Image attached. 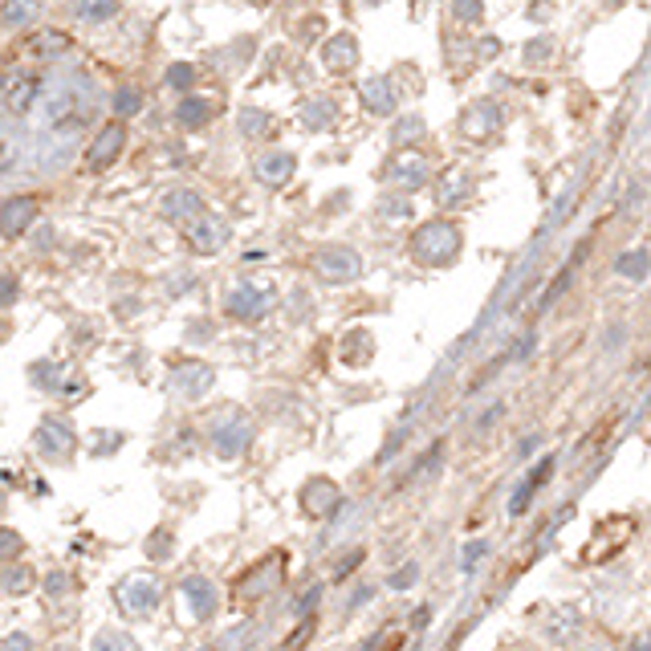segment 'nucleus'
<instances>
[{"label": "nucleus", "instance_id": "obj_1", "mask_svg": "<svg viewBox=\"0 0 651 651\" xmlns=\"http://www.w3.org/2000/svg\"><path fill=\"white\" fill-rule=\"evenodd\" d=\"M460 245H464V236L452 220H428L411 236V257L424 265H452L460 257Z\"/></svg>", "mask_w": 651, "mask_h": 651}, {"label": "nucleus", "instance_id": "obj_2", "mask_svg": "<svg viewBox=\"0 0 651 651\" xmlns=\"http://www.w3.org/2000/svg\"><path fill=\"white\" fill-rule=\"evenodd\" d=\"M277 306V289L273 285H236L224 298V314L236 322H261Z\"/></svg>", "mask_w": 651, "mask_h": 651}, {"label": "nucleus", "instance_id": "obj_3", "mask_svg": "<svg viewBox=\"0 0 651 651\" xmlns=\"http://www.w3.org/2000/svg\"><path fill=\"white\" fill-rule=\"evenodd\" d=\"M159 599H163V590H159V582L147 578V574H139V578H123V582L114 586V603H118V611H123V615H135V619L155 615Z\"/></svg>", "mask_w": 651, "mask_h": 651}, {"label": "nucleus", "instance_id": "obj_4", "mask_svg": "<svg viewBox=\"0 0 651 651\" xmlns=\"http://www.w3.org/2000/svg\"><path fill=\"white\" fill-rule=\"evenodd\" d=\"M33 444H37V452H41L45 460H70L78 440H74V428H70L66 420L45 416L41 428H37V436H33Z\"/></svg>", "mask_w": 651, "mask_h": 651}, {"label": "nucleus", "instance_id": "obj_5", "mask_svg": "<svg viewBox=\"0 0 651 651\" xmlns=\"http://www.w3.org/2000/svg\"><path fill=\"white\" fill-rule=\"evenodd\" d=\"M314 269H318L322 281L342 285V281H354V277L363 273V257L354 253V249H346V245H334V249H322L314 257Z\"/></svg>", "mask_w": 651, "mask_h": 651}, {"label": "nucleus", "instance_id": "obj_6", "mask_svg": "<svg viewBox=\"0 0 651 651\" xmlns=\"http://www.w3.org/2000/svg\"><path fill=\"white\" fill-rule=\"evenodd\" d=\"M29 375H33L37 387L49 391V395H82V387H86V379H82L74 367H66V363H37Z\"/></svg>", "mask_w": 651, "mask_h": 651}, {"label": "nucleus", "instance_id": "obj_7", "mask_svg": "<svg viewBox=\"0 0 651 651\" xmlns=\"http://www.w3.org/2000/svg\"><path fill=\"white\" fill-rule=\"evenodd\" d=\"M212 444L220 456H241L249 444H253V424L236 411V416H224V424L212 432Z\"/></svg>", "mask_w": 651, "mask_h": 651}, {"label": "nucleus", "instance_id": "obj_8", "mask_svg": "<svg viewBox=\"0 0 651 651\" xmlns=\"http://www.w3.org/2000/svg\"><path fill=\"white\" fill-rule=\"evenodd\" d=\"M302 513L306 517H314V521H326V517H334V509H338V501H342V493H338V485H330V481H322V477H314L310 485H302Z\"/></svg>", "mask_w": 651, "mask_h": 651}, {"label": "nucleus", "instance_id": "obj_9", "mask_svg": "<svg viewBox=\"0 0 651 651\" xmlns=\"http://www.w3.org/2000/svg\"><path fill=\"white\" fill-rule=\"evenodd\" d=\"M391 180H395L403 192H416V188H424V184L432 180V163H428L420 151H403V155H395V163H391Z\"/></svg>", "mask_w": 651, "mask_h": 651}, {"label": "nucleus", "instance_id": "obj_10", "mask_svg": "<svg viewBox=\"0 0 651 651\" xmlns=\"http://www.w3.org/2000/svg\"><path fill=\"white\" fill-rule=\"evenodd\" d=\"M123 147H127V127L123 123H110V127H102L98 131V139L90 143V167L94 171H102V167H110L118 155H123Z\"/></svg>", "mask_w": 651, "mask_h": 651}, {"label": "nucleus", "instance_id": "obj_11", "mask_svg": "<svg viewBox=\"0 0 651 651\" xmlns=\"http://www.w3.org/2000/svg\"><path fill=\"white\" fill-rule=\"evenodd\" d=\"M253 171H257V180H261V184L281 188V184L293 180V171H298V159H293L289 151H269V155H261V159L253 163Z\"/></svg>", "mask_w": 651, "mask_h": 651}, {"label": "nucleus", "instance_id": "obj_12", "mask_svg": "<svg viewBox=\"0 0 651 651\" xmlns=\"http://www.w3.org/2000/svg\"><path fill=\"white\" fill-rule=\"evenodd\" d=\"M33 220H37V200L33 196H13V200L0 204V232L5 236H21Z\"/></svg>", "mask_w": 651, "mask_h": 651}, {"label": "nucleus", "instance_id": "obj_13", "mask_svg": "<svg viewBox=\"0 0 651 651\" xmlns=\"http://www.w3.org/2000/svg\"><path fill=\"white\" fill-rule=\"evenodd\" d=\"M171 387H175V395H184V399H200L212 387V371L204 363H180L171 371Z\"/></svg>", "mask_w": 651, "mask_h": 651}, {"label": "nucleus", "instance_id": "obj_14", "mask_svg": "<svg viewBox=\"0 0 651 651\" xmlns=\"http://www.w3.org/2000/svg\"><path fill=\"white\" fill-rule=\"evenodd\" d=\"M501 123H505V114H501V106L497 102H481V106H472L468 114H464V135L468 139H489L493 131H501Z\"/></svg>", "mask_w": 651, "mask_h": 651}, {"label": "nucleus", "instance_id": "obj_15", "mask_svg": "<svg viewBox=\"0 0 651 651\" xmlns=\"http://www.w3.org/2000/svg\"><path fill=\"white\" fill-rule=\"evenodd\" d=\"M322 62L330 74H350L354 62H359V41L350 33H334V41H326V49H322Z\"/></svg>", "mask_w": 651, "mask_h": 651}, {"label": "nucleus", "instance_id": "obj_16", "mask_svg": "<svg viewBox=\"0 0 651 651\" xmlns=\"http://www.w3.org/2000/svg\"><path fill=\"white\" fill-rule=\"evenodd\" d=\"M188 241H192V249H196V253H204V257H208V253H216V249L228 241V228H224L216 216H200V220L188 228Z\"/></svg>", "mask_w": 651, "mask_h": 651}, {"label": "nucleus", "instance_id": "obj_17", "mask_svg": "<svg viewBox=\"0 0 651 651\" xmlns=\"http://www.w3.org/2000/svg\"><path fill=\"white\" fill-rule=\"evenodd\" d=\"M184 599H188V607H192V615L196 619H212L216 615V586L208 582V578H184Z\"/></svg>", "mask_w": 651, "mask_h": 651}, {"label": "nucleus", "instance_id": "obj_18", "mask_svg": "<svg viewBox=\"0 0 651 651\" xmlns=\"http://www.w3.org/2000/svg\"><path fill=\"white\" fill-rule=\"evenodd\" d=\"M200 212H204V200L196 196V192H171L167 200H163V216H171L175 224H196L200 220Z\"/></svg>", "mask_w": 651, "mask_h": 651}, {"label": "nucleus", "instance_id": "obj_19", "mask_svg": "<svg viewBox=\"0 0 651 651\" xmlns=\"http://www.w3.org/2000/svg\"><path fill=\"white\" fill-rule=\"evenodd\" d=\"M33 98H37V74H9V82H5V106L13 114H25L33 106Z\"/></svg>", "mask_w": 651, "mask_h": 651}, {"label": "nucleus", "instance_id": "obj_20", "mask_svg": "<svg viewBox=\"0 0 651 651\" xmlns=\"http://www.w3.org/2000/svg\"><path fill=\"white\" fill-rule=\"evenodd\" d=\"M216 110H220L216 102H208V98H200V94H188L180 106H175V123H180V127H204Z\"/></svg>", "mask_w": 651, "mask_h": 651}, {"label": "nucleus", "instance_id": "obj_21", "mask_svg": "<svg viewBox=\"0 0 651 651\" xmlns=\"http://www.w3.org/2000/svg\"><path fill=\"white\" fill-rule=\"evenodd\" d=\"M363 102H367V110H375V114H391V110H395L391 82H387V78H371V82L363 86Z\"/></svg>", "mask_w": 651, "mask_h": 651}, {"label": "nucleus", "instance_id": "obj_22", "mask_svg": "<svg viewBox=\"0 0 651 651\" xmlns=\"http://www.w3.org/2000/svg\"><path fill=\"white\" fill-rule=\"evenodd\" d=\"M371 359V338L367 330H354L342 338V363H367Z\"/></svg>", "mask_w": 651, "mask_h": 651}, {"label": "nucleus", "instance_id": "obj_23", "mask_svg": "<svg viewBox=\"0 0 651 651\" xmlns=\"http://www.w3.org/2000/svg\"><path fill=\"white\" fill-rule=\"evenodd\" d=\"M464 196H468V175H464L460 167H452V171H448V180H444V188H440V196H436V200H440L444 208H452V204H460Z\"/></svg>", "mask_w": 651, "mask_h": 651}, {"label": "nucleus", "instance_id": "obj_24", "mask_svg": "<svg viewBox=\"0 0 651 651\" xmlns=\"http://www.w3.org/2000/svg\"><path fill=\"white\" fill-rule=\"evenodd\" d=\"M615 269H619L623 277H631V281H643V277L651 273V257H647L643 249H631V253H623V257L615 261Z\"/></svg>", "mask_w": 651, "mask_h": 651}, {"label": "nucleus", "instance_id": "obj_25", "mask_svg": "<svg viewBox=\"0 0 651 651\" xmlns=\"http://www.w3.org/2000/svg\"><path fill=\"white\" fill-rule=\"evenodd\" d=\"M94 651H139V647H135V639L123 635V631H98Z\"/></svg>", "mask_w": 651, "mask_h": 651}, {"label": "nucleus", "instance_id": "obj_26", "mask_svg": "<svg viewBox=\"0 0 651 651\" xmlns=\"http://www.w3.org/2000/svg\"><path fill=\"white\" fill-rule=\"evenodd\" d=\"M330 118H334V106H330V102H310V106H306V127H310V131H322Z\"/></svg>", "mask_w": 651, "mask_h": 651}, {"label": "nucleus", "instance_id": "obj_27", "mask_svg": "<svg viewBox=\"0 0 651 651\" xmlns=\"http://www.w3.org/2000/svg\"><path fill=\"white\" fill-rule=\"evenodd\" d=\"M21 550H25L21 534H13V529H0V562H13V558H21Z\"/></svg>", "mask_w": 651, "mask_h": 651}, {"label": "nucleus", "instance_id": "obj_28", "mask_svg": "<svg viewBox=\"0 0 651 651\" xmlns=\"http://www.w3.org/2000/svg\"><path fill=\"white\" fill-rule=\"evenodd\" d=\"M0 582H5V590H13V595H21V590H29L33 586V570H5L0 574Z\"/></svg>", "mask_w": 651, "mask_h": 651}, {"label": "nucleus", "instance_id": "obj_29", "mask_svg": "<svg viewBox=\"0 0 651 651\" xmlns=\"http://www.w3.org/2000/svg\"><path fill=\"white\" fill-rule=\"evenodd\" d=\"M387 643H395V647L403 643V627H399V623H387V627H383V631H379V635H375L367 647H371V651H391Z\"/></svg>", "mask_w": 651, "mask_h": 651}, {"label": "nucleus", "instance_id": "obj_30", "mask_svg": "<svg viewBox=\"0 0 651 651\" xmlns=\"http://www.w3.org/2000/svg\"><path fill=\"white\" fill-rule=\"evenodd\" d=\"M265 127H269V114H261V110H245V114H241V131H245L249 139L261 135Z\"/></svg>", "mask_w": 651, "mask_h": 651}, {"label": "nucleus", "instance_id": "obj_31", "mask_svg": "<svg viewBox=\"0 0 651 651\" xmlns=\"http://www.w3.org/2000/svg\"><path fill=\"white\" fill-rule=\"evenodd\" d=\"M196 82V70L192 66H171L167 70V86H175V90H188Z\"/></svg>", "mask_w": 651, "mask_h": 651}, {"label": "nucleus", "instance_id": "obj_32", "mask_svg": "<svg viewBox=\"0 0 651 651\" xmlns=\"http://www.w3.org/2000/svg\"><path fill=\"white\" fill-rule=\"evenodd\" d=\"M416 578H420V566H416V562H407L403 570L391 574V586H395V590H407V586H416Z\"/></svg>", "mask_w": 651, "mask_h": 651}, {"label": "nucleus", "instance_id": "obj_33", "mask_svg": "<svg viewBox=\"0 0 651 651\" xmlns=\"http://www.w3.org/2000/svg\"><path fill=\"white\" fill-rule=\"evenodd\" d=\"M424 135V123L420 118H403V123L395 127V143H407V139H420Z\"/></svg>", "mask_w": 651, "mask_h": 651}, {"label": "nucleus", "instance_id": "obj_34", "mask_svg": "<svg viewBox=\"0 0 651 651\" xmlns=\"http://www.w3.org/2000/svg\"><path fill=\"white\" fill-rule=\"evenodd\" d=\"M139 106H143V98H139L135 90H118V98H114V110H118V114H135Z\"/></svg>", "mask_w": 651, "mask_h": 651}, {"label": "nucleus", "instance_id": "obj_35", "mask_svg": "<svg viewBox=\"0 0 651 651\" xmlns=\"http://www.w3.org/2000/svg\"><path fill=\"white\" fill-rule=\"evenodd\" d=\"M550 472H554V460L546 456V460H542V464H538V468H534V472H529V477H525V481H529V489L538 493V489L546 485V477H550Z\"/></svg>", "mask_w": 651, "mask_h": 651}, {"label": "nucleus", "instance_id": "obj_36", "mask_svg": "<svg viewBox=\"0 0 651 651\" xmlns=\"http://www.w3.org/2000/svg\"><path fill=\"white\" fill-rule=\"evenodd\" d=\"M13 302H17V277L0 273V306H13Z\"/></svg>", "mask_w": 651, "mask_h": 651}, {"label": "nucleus", "instance_id": "obj_37", "mask_svg": "<svg viewBox=\"0 0 651 651\" xmlns=\"http://www.w3.org/2000/svg\"><path fill=\"white\" fill-rule=\"evenodd\" d=\"M33 17H37V9H33V5H5V21H13V25L33 21Z\"/></svg>", "mask_w": 651, "mask_h": 651}, {"label": "nucleus", "instance_id": "obj_38", "mask_svg": "<svg viewBox=\"0 0 651 651\" xmlns=\"http://www.w3.org/2000/svg\"><path fill=\"white\" fill-rule=\"evenodd\" d=\"M78 13H82L86 21H106V17H114V13H118V5H82Z\"/></svg>", "mask_w": 651, "mask_h": 651}, {"label": "nucleus", "instance_id": "obj_39", "mask_svg": "<svg viewBox=\"0 0 651 651\" xmlns=\"http://www.w3.org/2000/svg\"><path fill=\"white\" fill-rule=\"evenodd\" d=\"M529 501H534V489H529V481H521V489H517L513 501H509V513H525Z\"/></svg>", "mask_w": 651, "mask_h": 651}, {"label": "nucleus", "instance_id": "obj_40", "mask_svg": "<svg viewBox=\"0 0 651 651\" xmlns=\"http://www.w3.org/2000/svg\"><path fill=\"white\" fill-rule=\"evenodd\" d=\"M45 590H49V595L57 599V595H66V590H70V574H62V570H57V574H49V582H45Z\"/></svg>", "mask_w": 651, "mask_h": 651}, {"label": "nucleus", "instance_id": "obj_41", "mask_svg": "<svg viewBox=\"0 0 651 651\" xmlns=\"http://www.w3.org/2000/svg\"><path fill=\"white\" fill-rule=\"evenodd\" d=\"M29 647H33V639L25 631H13L5 643H0V651H29Z\"/></svg>", "mask_w": 651, "mask_h": 651}, {"label": "nucleus", "instance_id": "obj_42", "mask_svg": "<svg viewBox=\"0 0 651 651\" xmlns=\"http://www.w3.org/2000/svg\"><path fill=\"white\" fill-rule=\"evenodd\" d=\"M167 546H171V538H167V534H155V538H151V550H147V554H151V558H167V554H171Z\"/></svg>", "mask_w": 651, "mask_h": 651}, {"label": "nucleus", "instance_id": "obj_43", "mask_svg": "<svg viewBox=\"0 0 651 651\" xmlns=\"http://www.w3.org/2000/svg\"><path fill=\"white\" fill-rule=\"evenodd\" d=\"M464 550H468V554H464V570H472V566L485 558V546H481V542H472V546H464Z\"/></svg>", "mask_w": 651, "mask_h": 651}, {"label": "nucleus", "instance_id": "obj_44", "mask_svg": "<svg viewBox=\"0 0 651 651\" xmlns=\"http://www.w3.org/2000/svg\"><path fill=\"white\" fill-rule=\"evenodd\" d=\"M452 13H456L460 21H481V13H485V9H481V5H456Z\"/></svg>", "mask_w": 651, "mask_h": 651}, {"label": "nucleus", "instance_id": "obj_45", "mask_svg": "<svg viewBox=\"0 0 651 651\" xmlns=\"http://www.w3.org/2000/svg\"><path fill=\"white\" fill-rule=\"evenodd\" d=\"M318 599H322V586H314L310 595H306V603H298V615H306V619H310V611L318 607Z\"/></svg>", "mask_w": 651, "mask_h": 651}, {"label": "nucleus", "instance_id": "obj_46", "mask_svg": "<svg viewBox=\"0 0 651 651\" xmlns=\"http://www.w3.org/2000/svg\"><path fill=\"white\" fill-rule=\"evenodd\" d=\"M550 41H534V45H525V57H534V62H538V57H550Z\"/></svg>", "mask_w": 651, "mask_h": 651}, {"label": "nucleus", "instance_id": "obj_47", "mask_svg": "<svg viewBox=\"0 0 651 651\" xmlns=\"http://www.w3.org/2000/svg\"><path fill=\"white\" fill-rule=\"evenodd\" d=\"M306 635H310V623H306V627H302V631H298V635H293V639H289V643H285V647H289V651H298V647H302V643H306Z\"/></svg>", "mask_w": 651, "mask_h": 651}, {"label": "nucleus", "instance_id": "obj_48", "mask_svg": "<svg viewBox=\"0 0 651 651\" xmlns=\"http://www.w3.org/2000/svg\"><path fill=\"white\" fill-rule=\"evenodd\" d=\"M428 615H432V607H420V611H416V627H424V623H428Z\"/></svg>", "mask_w": 651, "mask_h": 651}, {"label": "nucleus", "instance_id": "obj_49", "mask_svg": "<svg viewBox=\"0 0 651 651\" xmlns=\"http://www.w3.org/2000/svg\"><path fill=\"white\" fill-rule=\"evenodd\" d=\"M631 651H651V639H639V643H635Z\"/></svg>", "mask_w": 651, "mask_h": 651}, {"label": "nucleus", "instance_id": "obj_50", "mask_svg": "<svg viewBox=\"0 0 651 651\" xmlns=\"http://www.w3.org/2000/svg\"><path fill=\"white\" fill-rule=\"evenodd\" d=\"M590 651H611V647H607V643H595V647H590Z\"/></svg>", "mask_w": 651, "mask_h": 651}]
</instances>
